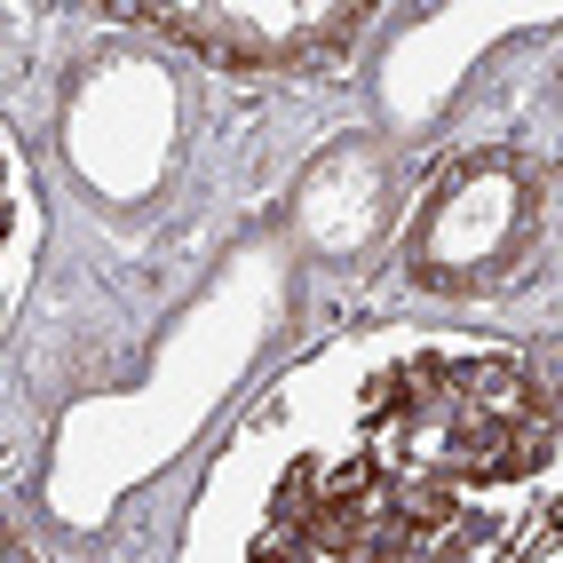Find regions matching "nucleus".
Returning a JSON list of instances; mask_svg holds the SVG:
<instances>
[{
	"instance_id": "nucleus-3",
	"label": "nucleus",
	"mask_w": 563,
	"mask_h": 563,
	"mask_svg": "<svg viewBox=\"0 0 563 563\" xmlns=\"http://www.w3.org/2000/svg\"><path fill=\"white\" fill-rule=\"evenodd\" d=\"M540 222H548V175L523 152H476L453 175H437L405 262L437 294H476L532 262Z\"/></svg>"
},
{
	"instance_id": "nucleus-5",
	"label": "nucleus",
	"mask_w": 563,
	"mask_h": 563,
	"mask_svg": "<svg viewBox=\"0 0 563 563\" xmlns=\"http://www.w3.org/2000/svg\"><path fill=\"white\" fill-rule=\"evenodd\" d=\"M0 231H9V191H0Z\"/></svg>"
},
{
	"instance_id": "nucleus-2",
	"label": "nucleus",
	"mask_w": 563,
	"mask_h": 563,
	"mask_svg": "<svg viewBox=\"0 0 563 563\" xmlns=\"http://www.w3.org/2000/svg\"><path fill=\"white\" fill-rule=\"evenodd\" d=\"M555 453L548 397L508 357H412L365 389V461L389 476L508 493Z\"/></svg>"
},
{
	"instance_id": "nucleus-1",
	"label": "nucleus",
	"mask_w": 563,
	"mask_h": 563,
	"mask_svg": "<svg viewBox=\"0 0 563 563\" xmlns=\"http://www.w3.org/2000/svg\"><path fill=\"white\" fill-rule=\"evenodd\" d=\"M254 563H555V508H484L453 484L357 461H302L271 493Z\"/></svg>"
},
{
	"instance_id": "nucleus-4",
	"label": "nucleus",
	"mask_w": 563,
	"mask_h": 563,
	"mask_svg": "<svg viewBox=\"0 0 563 563\" xmlns=\"http://www.w3.org/2000/svg\"><path fill=\"white\" fill-rule=\"evenodd\" d=\"M135 24H159L214 64L239 71H294L325 64L365 24V9H318V0H239V9H135Z\"/></svg>"
}]
</instances>
